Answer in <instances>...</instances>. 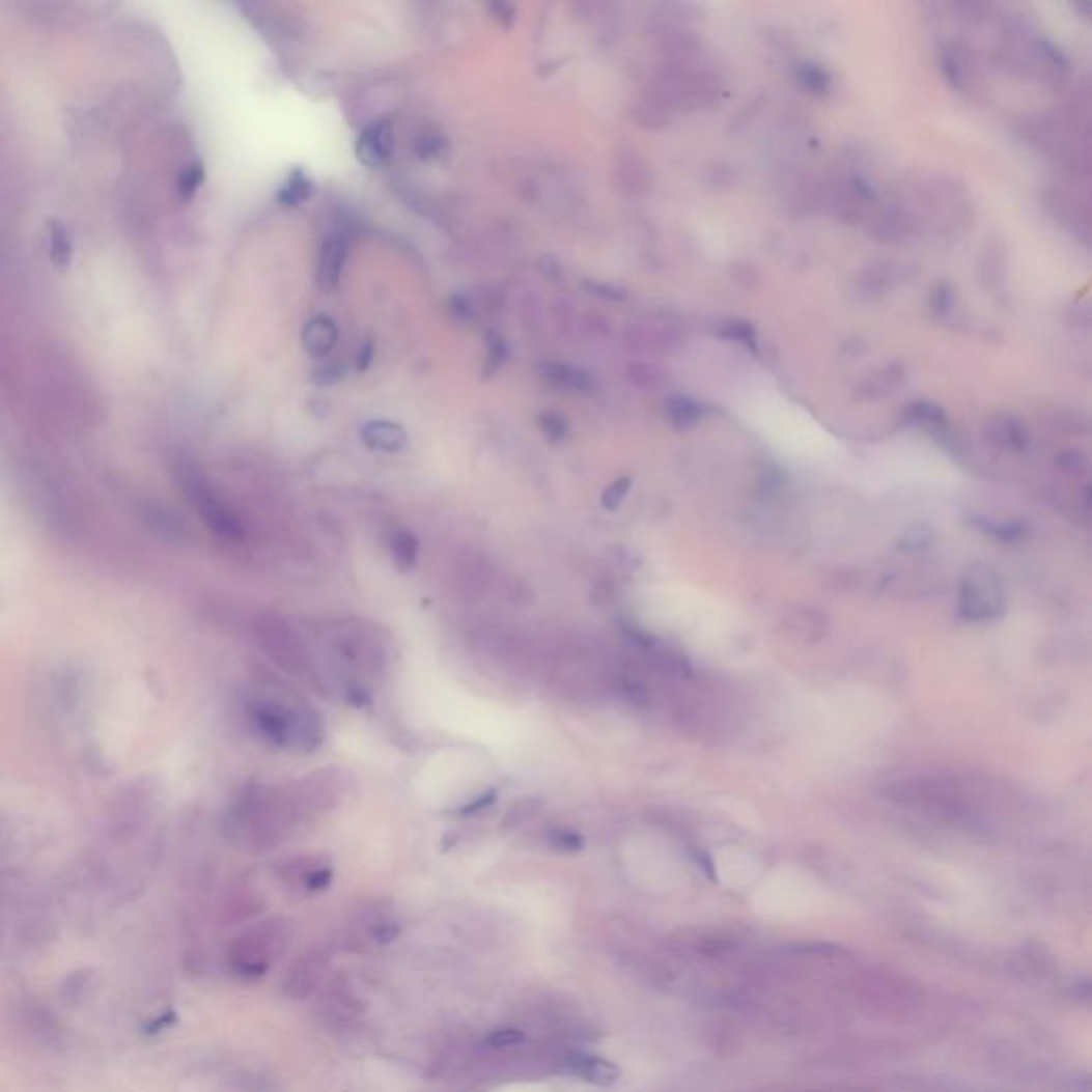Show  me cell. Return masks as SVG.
<instances>
[{
  "label": "cell",
  "instance_id": "cell-1",
  "mask_svg": "<svg viewBox=\"0 0 1092 1092\" xmlns=\"http://www.w3.org/2000/svg\"><path fill=\"white\" fill-rule=\"evenodd\" d=\"M252 728L280 749L310 753L325 740V726L310 704L288 692L256 698L248 704Z\"/></svg>",
  "mask_w": 1092,
  "mask_h": 1092
},
{
  "label": "cell",
  "instance_id": "cell-2",
  "mask_svg": "<svg viewBox=\"0 0 1092 1092\" xmlns=\"http://www.w3.org/2000/svg\"><path fill=\"white\" fill-rule=\"evenodd\" d=\"M290 928L286 920H268L246 930L229 950L231 967L242 977H260L288 948Z\"/></svg>",
  "mask_w": 1092,
  "mask_h": 1092
},
{
  "label": "cell",
  "instance_id": "cell-3",
  "mask_svg": "<svg viewBox=\"0 0 1092 1092\" xmlns=\"http://www.w3.org/2000/svg\"><path fill=\"white\" fill-rule=\"evenodd\" d=\"M256 640L270 660L292 676L310 672V651L301 634L278 615H262L256 621Z\"/></svg>",
  "mask_w": 1092,
  "mask_h": 1092
},
{
  "label": "cell",
  "instance_id": "cell-4",
  "mask_svg": "<svg viewBox=\"0 0 1092 1092\" xmlns=\"http://www.w3.org/2000/svg\"><path fill=\"white\" fill-rule=\"evenodd\" d=\"M181 482H184V492L195 504L203 523L218 538L229 540V542L244 540L246 532H244V525L237 519V514L220 500V496L214 492L212 484L195 468L186 466L181 470Z\"/></svg>",
  "mask_w": 1092,
  "mask_h": 1092
},
{
  "label": "cell",
  "instance_id": "cell-5",
  "mask_svg": "<svg viewBox=\"0 0 1092 1092\" xmlns=\"http://www.w3.org/2000/svg\"><path fill=\"white\" fill-rule=\"evenodd\" d=\"M333 645L340 655L361 672L379 676L387 668V643L379 627L369 623H346L337 632Z\"/></svg>",
  "mask_w": 1092,
  "mask_h": 1092
},
{
  "label": "cell",
  "instance_id": "cell-6",
  "mask_svg": "<svg viewBox=\"0 0 1092 1092\" xmlns=\"http://www.w3.org/2000/svg\"><path fill=\"white\" fill-rule=\"evenodd\" d=\"M348 789V775L340 768H320L290 785V792L306 815L325 813L340 803Z\"/></svg>",
  "mask_w": 1092,
  "mask_h": 1092
},
{
  "label": "cell",
  "instance_id": "cell-7",
  "mask_svg": "<svg viewBox=\"0 0 1092 1092\" xmlns=\"http://www.w3.org/2000/svg\"><path fill=\"white\" fill-rule=\"evenodd\" d=\"M1003 613L1001 585L990 570L973 568L960 587V615L971 621H988Z\"/></svg>",
  "mask_w": 1092,
  "mask_h": 1092
},
{
  "label": "cell",
  "instance_id": "cell-8",
  "mask_svg": "<svg viewBox=\"0 0 1092 1092\" xmlns=\"http://www.w3.org/2000/svg\"><path fill=\"white\" fill-rule=\"evenodd\" d=\"M553 1065L563 1073H570L595 1086H611L619 1080L617 1065L581 1049H563L557 1057L553 1054Z\"/></svg>",
  "mask_w": 1092,
  "mask_h": 1092
},
{
  "label": "cell",
  "instance_id": "cell-9",
  "mask_svg": "<svg viewBox=\"0 0 1092 1092\" xmlns=\"http://www.w3.org/2000/svg\"><path fill=\"white\" fill-rule=\"evenodd\" d=\"M329 967V954L323 948H312L304 956H299L288 969L282 992L290 999L310 997L323 982L325 971Z\"/></svg>",
  "mask_w": 1092,
  "mask_h": 1092
},
{
  "label": "cell",
  "instance_id": "cell-10",
  "mask_svg": "<svg viewBox=\"0 0 1092 1092\" xmlns=\"http://www.w3.org/2000/svg\"><path fill=\"white\" fill-rule=\"evenodd\" d=\"M318 1013L331 1027H351L361 1015V1001L353 992L351 984H346L342 977H337L323 990Z\"/></svg>",
  "mask_w": 1092,
  "mask_h": 1092
},
{
  "label": "cell",
  "instance_id": "cell-11",
  "mask_svg": "<svg viewBox=\"0 0 1092 1092\" xmlns=\"http://www.w3.org/2000/svg\"><path fill=\"white\" fill-rule=\"evenodd\" d=\"M280 877L295 888L301 886L308 892H318L331 884L333 869L316 858H295L280 866Z\"/></svg>",
  "mask_w": 1092,
  "mask_h": 1092
},
{
  "label": "cell",
  "instance_id": "cell-12",
  "mask_svg": "<svg viewBox=\"0 0 1092 1092\" xmlns=\"http://www.w3.org/2000/svg\"><path fill=\"white\" fill-rule=\"evenodd\" d=\"M393 145H395V139H393L391 122L389 120H381V122L371 124L367 131H363V135L359 137V141H357V159L365 167L379 169V167L389 163V159L393 155Z\"/></svg>",
  "mask_w": 1092,
  "mask_h": 1092
},
{
  "label": "cell",
  "instance_id": "cell-13",
  "mask_svg": "<svg viewBox=\"0 0 1092 1092\" xmlns=\"http://www.w3.org/2000/svg\"><path fill=\"white\" fill-rule=\"evenodd\" d=\"M346 256H348V244L342 235H331L323 244L320 258H318V284L323 286V290L329 292L340 284V278L346 265Z\"/></svg>",
  "mask_w": 1092,
  "mask_h": 1092
},
{
  "label": "cell",
  "instance_id": "cell-14",
  "mask_svg": "<svg viewBox=\"0 0 1092 1092\" xmlns=\"http://www.w3.org/2000/svg\"><path fill=\"white\" fill-rule=\"evenodd\" d=\"M335 344H337V327L329 316H323V314L314 316L304 327V333H301V346H304V351L314 359L327 357L335 348Z\"/></svg>",
  "mask_w": 1092,
  "mask_h": 1092
},
{
  "label": "cell",
  "instance_id": "cell-15",
  "mask_svg": "<svg viewBox=\"0 0 1092 1092\" xmlns=\"http://www.w3.org/2000/svg\"><path fill=\"white\" fill-rule=\"evenodd\" d=\"M361 438L365 446L381 450V453H397V450L405 448L408 433L401 425L389 423V421H371L361 429Z\"/></svg>",
  "mask_w": 1092,
  "mask_h": 1092
},
{
  "label": "cell",
  "instance_id": "cell-16",
  "mask_svg": "<svg viewBox=\"0 0 1092 1092\" xmlns=\"http://www.w3.org/2000/svg\"><path fill=\"white\" fill-rule=\"evenodd\" d=\"M540 373H542V379L551 383L553 387L568 389V391L587 393L595 385L591 373L579 367H572V365H563V363H544L540 365Z\"/></svg>",
  "mask_w": 1092,
  "mask_h": 1092
},
{
  "label": "cell",
  "instance_id": "cell-17",
  "mask_svg": "<svg viewBox=\"0 0 1092 1092\" xmlns=\"http://www.w3.org/2000/svg\"><path fill=\"white\" fill-rule=\"evenodd\" d=\"M387 549L399 570H412L419 561V540L405 527H393L385 536Z\"/></svg>",
  "mask_w": 1092,
  "mask_h": 1092
},
{
  "label": "cell",
  "instance_id": "cell-18",
  "mask_svg": "<svg viewBox=\"0 0 1092 1092\" xmlns=\"http://www.w3.org/2000/svg\"><path fill=\"white\" fill-rule=\"evenodd\" d=\"M986 433L999 446H1009V448H1015V450H1025L1027 448V431H1025L1023 423H1018L1011 417H999V419L990 421L988 427H986Z\"/></svg>",
  "mask_w": 1092,
  "mask_h": 1092
},
{
  "label": "cell",
  "instance_id": "cell-19",
  "mask_svg": "<svg viewBox=\"0 0 1092 1092\" xmlns=\"http://www.w3.org/2000/svg\"><path fill=\"white\" fill-rule=\"evenodd\" d=\"M312 191H314V184L308 177V173L301 171V169H295L286 177V181L282 184L280 193H278V201L284 207H297V205L306 203L312 197Z\"/></svg>",
  "mask_w": 1092,
  "mask_h": 1092
},
{
  "label": "cell",
  "instance_id": "cell-20",
  "mask_svg": "<svg viewBox=\"0 0 1092 1092\" xmlns=\"http://www.w3.org/2000/svg\"><path fill=\"white\" fill-rule=\"evenodd\" d=\"M706 414L704 405L690 399V397H672L668 401V417L674 427L690 429L694 423H698Z\"/></svg>",
  "mask_w": 1092,
  "mask_h": 1092
},
{
  "label": "cell",
  "instance_id": "cell-21",
  "mask_svg": "<svg viewBox=\"0 0 1092 1092\" xmlns=\"http://www.w3.org/2000/svg\"><path fill=\"white\" fill-rule=\"evenodd\" d=\"M907 417L918 423V425H926L930 429H948V417L944 408H939L936 403H930V401H916L907 408Z\"/></svg>",
  "mask_w": 1092,
  "mask_h": 1092
},
{
  "label": "cell",
  "instance_id": "cell-22",
  "mask_svg": "<svg viewBox=\"0 0 1092 1092\" xmlns=\"http://www.w3.org/2000/svg\"><path fill=\"white\" fill-rule=\"evenodd\" d=\"M547 843H549L553 849H557V851L572 853V851L583 849L585 839H583L577 831H572V828L553 825L551 831L547 833Z\"/></svg>",
  "mask_w": 1092,
  "mask_h": 1092
},
{
  "label": "cell",
  "instance_id": "cell-23",
  "mask_svg": "<svg viewBox=\"0 0 1092 1092\" xmlns=\"http://www.w3.org/2000/svg\"><path fill=\"white\" fill-rule=\"evenodd\" d=\"M540 805H542V803H540L538 799H521V801H516V803L508 809V813H506L502 825L506 828V831H512V828L523 825L525 821H530L532 817L538 815Z\"/></svg>",
  "mask_w": 1092,
  "mask_h": 1092
},
{
  "label": "cell",
  "instance_id": "cell-24",
  "mask_svg": "<svg viewBox=\"0 0 1092 1092\" xmlns=\"http://www.w3.org/2000/svg\"><path fill=\"white\" fill-rule=\"evenodd\" d=\"M982 530L999 540H1020L1027 532V525L1020 521H1009V523H992V521H975Z\"/></svg>",
  "mask_w": 1092,
  "mask_h": 1092
},
{
  "label": "cell",
  "instance_id": "cell-25",
  "mask_svg": "<svg viewBox=\"0 0 1092 1092\" xmlns=\"http://www.w3.org/2000/svg\"><path fill=\"white\" fill-rule=\"evenodd\" d=\"M720 335L726 337V340L740 342V344H745V346L751 348V351H758L756 331H753L751 323H745V320H730V323H726V325L722 327Z\"/></svg>",
  "mask_w": 1092,
  "mask_h": 1092
},
{
  "label": "cell",
  "instance_id": "cell-26",
  "mask_svg": "<svg viewBox=\"0 0 1092 1092\" xmlns=\"http://www.w3.org/2000/svg\"><path fill=\"white\" fill-rule=\"evenodd\" d=\"M799 80H801V84H803L807 90L817 92V94L825 92L828 86H831V75H828V73H825L821 66H817V64H803V66L799 68Z\"/></svg>",
  "mask_w": 1092,
  "mask_h": 1092
},
{
  "label": "cell",
  "instance_id": "cell-27",
  "mask_svg": "<svg viewBox=\"0 0 1092 1092\" xmlns=\"http://www.w3.org/2000/svg\"><path fill=\"white\" fill-rule=\"evenodd\" d=\"M504 357H506L504 337H500L498 333H492L486 337V365L482 371L484 379H488V375L500 369V365L504 363Z\"/></svg>",
  "mask_w": 1092,
  "mask_h": 1092
},
{
  "label": "cell",
  "instance_id": "cell-28",
  "mask_svg": "<svg viewBox=\"0 0 1092 1092\" xmlns=\"http://www.w3.org/2000/svg\"><path fill=\"white\" fill-rule=\"evenodd\" d=\"M203 179H205V171H203L201 165H191V167H186V169L181 171L179 179H177V191H179V195H181L184 199H191V197L199 191V188H201Z\"/></svg>",
  "mask_w": 1092,
  "mask_h": 1092
},
{
  "label": "cell",
  "instance_id": "cell-29",
  "mask_svg": "<svg viewBox=\"0 0 1092 1092\" xmlns=\"http://www.w3.org/2000/svg\"><path fill=\"white\" fill-rule=\"evenodd\" d=\"M525 1039H527L525 1031H519V1029H498L484 1037L486 1045L494 1049H510V1047L525 1043Z\"/></svg>",
  "mask_w": 1092,
  "mask_h": 1092
},
{
  "label": "cell",
  "instance_id": "cell-30",
  "mask_svg": "<svg viewBox=\"0 0 1092 1092\" xmlns=\"http://www.w3.org/2000/svg\"><path fill=\"white\" fill-rule=\"evenodd\" d=\"M930 540H932V532L926 525H914L905 534H902L898 549L907 551V553H916V551H922Z\"/></svg>",
  "mask_w": 1092,
  "mask_h": 1092
},
{
  "label": "cell",
  "instance_id": "cell-31",
  "mask_svg": "<svg viewBox=\"0 0 1092 1092\" xmlns=\"http://www.w3.org/2000/svg\"><path fill=\"white\" fill-rule=\"evenodd\" d=\"M538 423H540V429L544 431V436L551 442H561V440L568 438V423L563 421L559 414H553V412L542 414V417L538 419Z\"/></svg>",
  "mask_w": 1092,
  "mask_h": 1092
},
{
  "label": "cell",
  "instance_id": "cell-32",
  "mask_svg": "<svg viewBox=\"0 0 1092 1092\" xmlns=\"http://www.w3.org/2000/svg\"><path fill=\"white\" fill-rule=\"evenodd\" d=\"M898 383H900V373H892V367H890V369H884L879 375H875L873 381H869V387H866V391H869V397L886 395Z\"/></svg>",
  "mask_w": 1092,
  "mask_h": 1092
},
{
  "label": "cell",
  "instance_id": "cell-33",
  "mask_svg": "<svg viewBox=\"0 0 1092 1092\" xmlns=\"http://www.w3.org/2000/svg\"><path fill=\"white\" fill-rule=\"evenodd\" d=\"M629 486H632V480H629L627 476L615 480V482L607 488V492H605V498H601V504H605V506L611 508V510H615V508L623 502V498L627 496Z\"/></svg>",
  "mask_w": 1092,
  "mask_h": 1092
},
{
  "label": "cell",
  "instance_id": "cell-34",
  "mask_svg": "<svg viewBox=\"0 0 1092 1092\" xmlns=\"http://www.w3.org/2000/svg\"><path fill=\"white\" fill-rule=\"evenodd\" d=\"M621 694H623V698H625L632 706H638V708L647 706L649 700H651V698H649V690H647L643 683H638V681H625V683L621 685Z\"/></svg>",
  "mask_w": 1092,
  "mask_h": 1092
},
{
  "label": "cell",
  "instance_id": "cell-35",
  "mask_svg": "<svg viewBox=\"0 0 1092 1092\" xmlns=\"http://www.w3.org/2000/svg\"><path fill=\"white\" fill-rule=\"evenodd\" d=\"M444 141L442 137L438 135H423L417 139V143H414V152H417V157H423V159H433L440 155Z\"/></svg>",
  "mask_w": 1092,
  "mask_h": 1092
},
{
  "label": "cell",
  "instance_id": "cell-36",
  "mask_svg": "<svg viewBox=\"0 0 1092 1092\" xmlns=\"http://www.w3.org/2000/svg\"><path fill=\"white\" fill-rule=\"evenodd\" d=\"M950 306H952V290L944 284L936 286L932 292V310L936 314H946L950 312Z\"/></svg>",
  "mask_w": 1092,
  "mask_h": 1092
},
{
  "label": "cell",
  "instance_id": "cell-37",
  "mask_svg": "<svg viewBox=\"0 0 1092 1092\" xmlns=\"http://www.w3.org/2000/svg\"><path fill=\"white\" fill-rule=\"evenodd\" d=\"M496 801V792L492 789V792H484L480 794L474 803H468L464 809H459L461 815H472V813H478V811H484L488 805H492Z\"/></svg>",
  "mask_w": 1092,
  "mask_h": 1092
},
{
  "label": "cell",
  "instance_id": "cell-38",
  "mask_svg": "<svg viewBox=\"0 0 1092 1092\" xmlns=\"http://www.w3.org/2000/svg\"><path fill=\"white\" fill-rule=\"evenodd\" d=\"M1061 466L1067 468V470H1077L1080 466L1082 468L1086 466V457L1080 453V450H1069V453H1065L1061 457Z\"/></svg>",
  "mask_w": 1092,
  "mask_h": 1092
},
{
  "label": "cell",
  "instance_id": "cell-39",
  "mask_svg": "<svg viewBox=\"0 0 1092 1092\" xmlns=\"http://www.w3.org/2000/svg\"><path fill=\"white\" fill-rule=\"evenodd\" d=\"M371 357H373V344L371 342H365L359 357H357V369L359 371H367V367L371 365Z\"/></svg>",
  "mask_w": 1092,
  "mask_h": 1092
},
{
  "label": "cell",
  "instance_id": "cell-40",
  "mask_svg": "<svg viewBox=\"0 0 1092 1092\" xmlns=\"http://www.w3.org/2000/svg\"><path fill=\"white\" fill-rule=\"evenodd\" d=\"M589 288H595L593 292L601 295V297H609V299H625V292L621 288H611V286H605V284H587Z\"/></svg>",
  "mask_w": 1092,
  "mask_h": 1092
},
{
  "label": "cell",
  "instance_id": "cell-41",
  "mask_svg": "<svg viewBox=\"0 0 1092 1092\" xmlns=\"http://www.w3.org/2000/svg\"><path fill=\"white\" fill-rule=\"evenodd\" d=\"M492 11L496 13L498 22H500V24H506V26H508V24L512 22V18H514V9H512L510 5H494Z\"/></svg>",
  "mask_w": 1092,
  "mask_h": 1092
}]
</instances>
